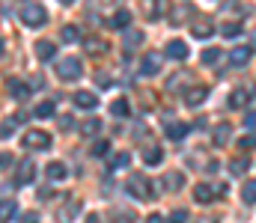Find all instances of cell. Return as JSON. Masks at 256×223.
Listing matches in <instances>:
<instances>
[{"mask_svg":"<svg viewBox=\"0 0 256 223\" xmlns=\"http://www.w3.org/2000/svg\"><path fill=\"white\" fill-rule=\"evenodd\" d=\"M185 80H188V72H182L179 77H170V83H167V86H170V89H179V86H182Z\"/></svg>","mask_w":256,"mask_h":223,"instance_id":"cell-38","label":"cell"},{"mask_svg":"<svg viewBox=\"0 0 256 223\" xmlns=\"http://www.w3.org/2000/svg\"><path fill=\"white\" fill-rule=\"evenodd\" d=\"M242 200H244L248 206H254V203H256V179L244 182V188H242Z\"/></svg>","mask_w":256,"mask_h":223,"instance_id":"cell-26","label":"cell"},{"mask_svg":"<svg viewBox=\"0 0 256 223\" xmlns=\"http://www.w3.org/2000/svg\"><path fill=\"white\" fill-rule=\"evenodd\" d=\"M18 215V206H15V200H0V223L12 221Z\"/></svg>","mask_w":256,"mask_h":223,"instance_id":"cell-17","label":"cell"},{"mask_svg":"<svg viewBox=\"0 0 256 223\" xmlns=\"http://www.w3.org/2000/svg\"><path fill=\"white\" fill-rule=\"evenodd\" d=\"M108 24H110L114 30H126V27H131V12H128V9H120Z\"/></svg>","mask_w":256,"mask_h":223,"instance_id":"cell-16","label":"cell"},{"mask_svg":"<svg viewBox=\"0 0 256 223\" xmlns=\"http://www.w3.org/2000/svg\"><path fill=\"white\" fill-rule=\"evenodd\" d=\"M60 39H63V42H78V39H80V30H78L74 24H66L63 30H60Z\"/></svg>","mask_w":256,"mask_h":223,"instance_id":"cell-29","label":"cell"},{"mask_svg":"<svg viewBox=\"0 0 256 223\" xmlns=\"http://www.w3.org/2000/svg\"><path fill=\"white\" fill-rule=\"evenodd\" d=\"M9 95H12L15 101H24V98L30 95V89H27V83H21V80H9Z\"/></svg>","mask_w":256,"mask_h":223,"instance_id":"cell-19","label":"cell"},{"mask_svg":"<svg viewBox=\"0 0 256 223\" xmlns=\"http://www.w3.org/2000/svg\"><path fill=\"white\" fill-rule=\"evenodd\" d=\"M60 3H72V0H60Z\"/></svg>","mask_w":256,"mask_h":223,"instance_id":"cell-48","label":"cell"},{"mask_svg":"<svg viewBox=\"0 0 256 223\" xmlns=\"http://www.w3.org/2000/svg\"><path fill=\"white\" fill-rule=\"evenodd\" d=\"M196 223H218V218H212V215H206V218H200Z\"/></svg>","mask_w":256,"mask_h":223,"instance_id":"cell-44","label":"cell"},{"mask_svg":"<svg viewBox=\"0 0 256 223\" xmlns=\"http://www.w3.org/2000/svg\"><path fill=\"white\" fill-rule=\"evenodd\" d=\"M143 161H146V164H161V161H164V152L158 146H149L143 152Z\"/></svg>","mask_w":256,"mask_h":223,"instance_id":"cell-28","label":"cell"},{"mask_svg":"<svg viewBox=\"0 0 256 223\" xmlns=\"http://www.w3.org/2000/svg\"><path fill=\"white\" fill-rule=\"evenodd\" d=\"M167 57H170V60H188V45L179 42V39L170 42V45H167Z\"/></svg>","mask_w":256,"mask_h":223,"instance_id":"cell-14","label":"cell"},{"mask_svg":"<svg viewBox=\"0 0 256 223\" xmlns=\"http://www.w3.org/2000/svg\"><path fill=\"white\" fill-rule=\"evenodd\" d=\"M84 45H86V51H90L92 57H102V54H108V42H102L98 36H86V39H84Z\"/></svg>","mask_w":256,"mask_h":223,"instance_id":"cell-12","label":"cell"},{"mask_svg":"<svg viewBox=\"0 0 256 223\" xmlns=\"http://www.w3.org/2000/svg\"><path fill=\"white\" fill-rule=\"evenodd\" d=\"M218 60H220V48H208V51H202V57H200L202 66H212V63H218Z\"/></svg>","mask_w":256,"mask_h":223,"instance_id":"cell-32","label":"cell"},{"mask_svg":"<svg viewBox=\"0 0 256 223\" xmlns=\"http://www.w3.org/2000/svg\"><path fill=\"white\" fill-rule=\"evenodd\" d=\"M128 164H131V155H128V152H120V155L114 158V167H116V170H122Z\"/></svg>","mask_w":256,"mask_h":223,"instance_id":"cell-35","label":"cell"},{"mask_svg":"<svg viewBox=\"0 0 256 223\" xmlns=\"http://www.w3.org/2000/svg\"><path fill=\"white\" fill-rule=\"evenodd\" d=\"M128 191L137 200H152V185L146 182V176H131L128 179Z\"/></svg>","mask_w":256,"mask_h":223,"instance_id":"cell-5","label":"cell"},{"mask_svg":"<svg viewBox=\"0 0 256 223\" xmlns=\"http://www.w3.org/2000/svg\"><path fill=\"white\" fill-rule=\"evenodd\" d=\"M6 164H12V155H0V170H6Z\"/></svg>","mask_w":256,"mask_h":223,"instance_id":"cell-42","label":"cell"},{"mask_svg":"<svg viewBox=\"0 0 256 223\" xmlns=\"http://www.w3.org/2000/svg\"><path fill=\"white\" fill-rule=\"evenodd\" d=\"M57 74H60V80H78L84 74V66H80L78 57H66V60L57 63Z\"/></svg>","mask_w":256,"mask_h":223,"instance_id":"cell-3","label":"cell"},{"mask_svg":"<svg viewBox=\"0 0 256 223\" xmlns=\"http://www.w3.org/2000/svg\"><path fill=\"white\" fill-rule=\"evenodd\" d=\"M146 223H164V221H161L158 215H152V218H149V221H146Z\"/></svg>","mask_w":256,"mask_h":223,"instance_id":"cell-45","label":"cell"},{"mask_svg":"<svg viewBox=\"0 0 256 223\" xmlns=\"http://www.w3.org/2000/svg\"><path fill=\"white\" fill-rule=\"evenodd\" d=\"M15 131V122H6V125H0V137H9Z\"/></svg>","mask_w":256,"mask_h":223,"instance_id":"cell-40","label":"cell"},{"mask_svg":"<svg viewBox=\"0 0 256 223\" xmlns=\"http://www.w3.org/2000/svg\"><path fill=\"white\" fill-rule=\"evenodd\" d=\"M54 54H57L54 42H39V45H36V57H39V60H51Z\"/></svg>","mask_w":256,"mask_h":223,"instance_id":"cell-24","label":"cell"},{"mask_svg":"<svg viewBox=\"0 0 256 223\" xmlns=\"http://www.w3.org/2000/svg\"><path fill=\"white\" fill-rule=\"evenodd\" d=\"M206 98H208V86H194V89H188V95H185V104L188 107H200Z\"/></svg>","mask_w":256,"mask_h":223,"instance_id":"cell-10","label":"cell"},{"mask_svg":"<svg viewBox=\"0 0 256 223\" xmlns=\"http://www.w3.org/2000/svg\"><path fill=\"white\" fill-rule=\"evenodd\" d=\"M191 33L196 36V39H208V36L214 33V27H212L208 21H200V24H194V27H191Z\"/></svg>","mask_w":256,"mask_h":223,"instance_id":"cell-25","label":"cell"},{"mask_svg":"<svg viewBox=\"0 0 256 223\" xmlns=\"http://www.w3.org/2000/svg\"><path fill=\"white\" fill-rule=\"evenodd\" d=\"M66 176H68V170H66V164H60V161H54V164H48V179H51V182H63Z\"/></svg>","mask_w":256,"mask_h":223,"instance_id":"cell-20","label":"cell"},{"mask_svg":"<svg viewBox=\"0 0 256 223\" xmlns=\"http://www.w3.org/2000/svg\"><path fill=\"white\" fill-rule=\"evenodd\" d=\"M98 131H102V119H86L80 125V134H86V137H96Z\"/></svg>","mask_w":256,"mask_h":223,"instance_id":"cell-27","label":"cell"},{"mask_svg":"<svg viewBox=\"0 0 256 223\" xmlns=\"http://www.w3.org/2000/svg\"><path fill=\"white\" fill-rule=\"evenodd\" d=\"M250 39H254V48H256V30H254V36H250Z\"/></svg>","mask_w":256,"mask_h":223,"instance_id":"cell-46","label":"cell"},{"mask_svg":"<svg viewBox=\"0 0 256 223\" xmlns=\"http://www.w3.org/2000/svg\"><path fill=\"white\" fill-rule=\"evenodd\" d=\"M248 101H250V95H248L244 89H232V92H230V107L238 110V107H244Z\"/></svg>","mask_w":256,"mask_h":223,"instance_id":"cell-22","label":"cell"},{"mask_svg":"<svg viewBox=\"0 0 256 223\" xmlns=\"http://www.w3.org/2000/svg\"><path fill=\"white\" fill-rule=\"evenodd\" d=\"M74 107H80V110H96L98 107V95L96 92H74Z\"/></svg>","mask_w":256,"mask_h":223,"instance_id":"cell-9","label":"cell"},{"mask_svg":"<svg viewBox=\"0 0 256 223\" xmlns=\"http://www.w3.org/2000/svg\"><path fill=\"white\" fill-rule=\"evenodd\" d=\"M78 215H80V203L78 200H68L63 209H57V221L60 223H74Z\"/></svg>","mask_w":256,"mask_h":223,"instance_id":"cell-7","label":"cell"},{"mask_svg":"<svg viewBox=\"0 0 256 223\" xmlns=\"http://www.w3.org/2000/svg\"><path fill=\"white\" fill-rule=\"evenodd\" d=\"M167 223H188V212H185V209H179V212H170Z\"/></svg>","mask_w":256,"mask_h":223,"instance_id":"cell-34","label":"cell"},{"mask_svg":"<svg viewBox=\"0 0 256 223\" xmlns=\"http://www.w3.org/2000/svg\"><path fill=\"white\" fill-rule=\"evenodd\" d=\"M238 146H242V149H248V152H250V149H256V137H250V134H244V137L238 140Z\"/></svg>","mask_w":256,"mask_h":223,"instance_id":"cell-39","label":"cell"},{"mask_svg":"<svg viewBox=\"0 0 256 223\" xmlns=\"http://www.w3.org/2000/svg\"><path fill=\"white\" fill-rule=\"evenodd\" d=\"M21 21H24L27 27H42V24L48 21V12H45V6H39V3H24V6H21Z\"/></svg>","mask_w":256,"mask_h":223,"instance_id":"cell-2","label":"cell"},{"mask_svg":"<svg viewBox=\"0 0 256 223\" xmlns=\"http://www.w3.org/2000/svg\"><path fill=\"white\" fill-rule=\"evenodd\" d=\"M220 197H226V185H196L194 188V200L200 206H208V203H214Z\"/></svg>","mask_w":256,"mask_h":223,"instance_id":"cell-1","label":"cell"},{"mask_svg":"<svg viewBox=\"0 0 256 223\" xmlns=\"http://www.w3.org/2000/svg\"><path fill=\"white\" fill-rule=\"evenodd\" d=\"M33 179H36V164L33 161H21L18 170H15V182L18 185H33Z\"/></svg>","mask_w":256,"mask_h":223,"instance_id":"cell-6","label":"cell"},{"mask_svg":"<svg viewBox=\"0 0 256 223\" xmlns=\"http://www.w3.org/2000/svg\"><path fill=\"white\" fill-rule=\"evenodd\" d=\"M230 63H232V66H248V63H250V48H232Z\"/></svg>","mask_w":256,"mask_h":223,"instance_id":"cell-18","label":"cell"},{"mask_svg":"<svg viewBox=\"0 0 256 223\" xmlns=\"http://www.w3.org/2000/svg\"><path fill=\"white\" fill-rule=\"evenodd\" d=\"M24 146L36 149V152H45V149L51 146V134H48V131H42V128H33V131H27V134H24Z\"/></svg>","mask_w":256,"mask_h":223,"instance_id":"cell-4","label":"cell"},{"mask_svg":"<svg viewBox=\"0 0 256 223\" xmlns=\"http://www.w3.org/2000/svg\"><path fill=\"white\" fill-rule=\"evenodd\" d=\"M161 188H167V191H179V188H185V176H182V173H164Z\"/></svg>","mask_w":256,"mask_h":223,"instance_id":"cell-13","label":"cell"},{"mask_svg":"<svg viewBox=\"0 0 256 223\" xmlns=\"http://www.w3.org/2000/svg\"><path fill=\"white\" fill-rule=\"evenodd\" d=\"M230 137H232V128L224 122V125H218L214 131H212V140H214V146H224V143H230Z\"/></svg>","mask_w":256,"mask_h":223,"instance_id":"cell-15","label":"cell"},{"mask_svg":"<svg viewBox=\"0 0 256 223\" xmlns=\"http://www.w3.org/2000/svg\"><path fill=\"white\" fill-rule=\"evenodd\" d=\"M21 223H39V218H36V215H33V212H30V215H27V218H21Z\"/></svg>","mask_w":256,"mask_h":223,"instance_id":"cell-43","label":"cell"},{"mask_svg":"<svg viewBox=\"0 0 256 223\" xmlns=\"http://www.w3.org/2000/svg\"><path fill=\"white\" fill-rule=\"evenodd\" d=\"M36 116H42V119H45V116H54V101H42V104L36 107Z\"/></svg>","mask_w":256,"mask_h":223,"instance_id":"cell-33","label":"cell"},{"mask_svg":"<svg viewBox=\"0 0 256 223\" xmlns=\"http://www.w3.org/2000/svg\"><path fill=\"white\" fill-rule=\"evenodd\" d=\"M161 72V54H146L143 63H140V74L143 77H152V74Z\"/></svg>","mask_w":256,"mask_h":223,"instance_id":"cell-8","label":"cell"},{"mask_svg":"<svg viewBox=\"0 0 256 223\" xmlns=\"http://www.w3.org/2000/svg\"><path fill=\"white\" fill-rule=\"evenodd\" d=\"M220 33H224L226 39H236V36H242V24H238V21H226V24L220 27Z\"/></svg>","mask_w":256,"mask_h":223,"instance_id":"cell-31","label":"cell"},{"mask_svg":"<svg viewBox=\"0 0 256 223\" xmlns=\"http://www.w3.org/2000/svg\"><path fill=\"white\" fill-rule=\"evenodd\" d=\"M110 113H114V116H128V113H131V104H128L126 98H116V101L110 104Z\"/></svg>","mask_w":256,"mask_h":223,"instance_id":"cell-30","label":"cell"},{"mask_svg":"<svg viewBox=\"0 0 256 223\" xmlns=\"http://www.w3.org/2000/svg\"><path fill=\"white\" fill-rule=\"evenodd\" d=\"M60 128H66V131L72 128V116H60Z\"/></svg>","mask_w":256,"mask_h":223,"instance_id":"cell-41","label":"cell"},{"mask_svg":"<svg viewBox=\"0 0 256 223\" xmlns=\"http://www.w3.org/2000/svg\"><path fill=\"white\" fill-rule=\"evenodd\" d=\"M0 57H3V42H0Z\"/></svg>","mask_w":256,"mask_h":223,"instance_id":"cell-47","label":"cell"},{"mask_svg":"<svg viewBox=\"0 0 256 223\" xmlns=\"http://www.w3.org/2000/svg\"><path fill=\"white\" fill-rule=\"evenodd\" d=\"M167 9V0H143V12L146 18H161Z\"/></svg>","mask_w":256,"mask_h":223,"instance_id":"cell-11","label":"cell"},{"mask_svg":"<svg viewBox=\"0 0 256 223\" xmlns=\"http://www.w3.org/2000/svg\"><path fill=\"white\" fill-rule=\"evenodd\" d=\"M108 152H110V143H108V140H98V143L92 146V155H98V158H102V155H108Z\"/></svg>","mask_w":256,"mask_h":223,"instance_id":"cell-36","label":"cell"},{"mask_svg":"<svg viewBox=\"0 0 256 223\" xmlns=\"http://www.w3.org/2000/svg\"><path fill=\"white\" fill-rule=\"evenodd\" d=\"M137 45H143V30L128 27V33H126V51H134Z\"/></svg>","mask_w":256,"mask_h":223,"instance_id":"cell-21","label":"cell"},{"mask_svg":"<svg viewBox=\"0 0 256 223\" xmlns=\"http://www.w3.org/2000/svg\"><path fill=\"white\" fill-rule=\"evenodd\" d=\"M244 128L248 131H256V110H248L244 113Z\"/></svg>","mask_w":256,"mask_h":223,"instance_id":"cell-37","label":"cell"},{"mask_svg":"<svg viewBox=\"0 0 256 223\" xmlns=\"http://www.w3.org/2000/svg\"><path fill=\"white\" fill-rule=\"evenodd\" d=\"M185 134H188V125H185V122H170V125H167V137H170V140H182Z\"/></svg>","mask_w":256,"mask_h":223,"instance_id":"cell-23","label":"cell"}]
</instances>
